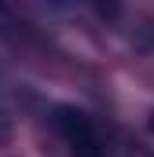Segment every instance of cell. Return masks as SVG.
<instances>
[{
    "instance_id": "cell-1",
    "label": "cell",
    "mask_w": 154,
    "mask_h": 157,
    "mask_svg": "<svg viewBox=\"0 0 154 157\" xmlns=\"http://www.w3.org/2000/svg\"><path fill=\"white\" fill-rule=\"evenodd\" d=\"M51 132L63 139L70 157H110V143H107L103 128L81 106H66V102L55 106L51 110Z\"/></svg>"
},
{
    "instance_id": "cell-2",
    "label": "cell",
    "mask_w": 154,
    "mask_h": 157,
    "mask_svg": "<svg viewBox=\"0 0 154 157\" xmlns=\"http://www.w3.org/2000/svg\"><path fill=\"white\" fill-rule=\"evenodd\" d=\"M11 139V113H7V106L0 102V143H7Z\"/></svg>"
},
{
    "instance_id": "cell-3",
    "label": "cell",
    "mask_w": 154,
    "mask_h": 157,
    "mask_svg": "<svg viewBox=\"0 0 154 157\" xmlns=\"http://www.w3.org/2000/svg\"><path fill=\"white\" fill-rule=\"evenodd\" d=\"M128 157H154V154H151V150H143V146H136V150H132Z\"/></svg>"
},
{
    "instance_id": "cell-4",
    "label": "cell",
    "mask_w": 154,
    "mask_h": 157,
    "mask_svg": "<svg viewBox=\"0 0 154 157\" xmlns=\"http://www.w3.org/2000/svg\"><path fill=\"white\" fill-rule=\"evenodd\" d=\"M7 22H11V15H7V7H0V29H4Z\"/></svg>"
},
{
    "instance_id": "cell-5",
    "label": "cell",
    "mask_w": 154,
    "mask_h": 157,
    "mask_svg": "<svg viewBox=\"0 0 154 157\" xmlns=\"http://www.w3.org/2000/svg\"><path fill=\"white\" fill-rule=\"evenodd\" d=\"M151 132H154V113H151Z\"/></svg>"
}]
</instances>
